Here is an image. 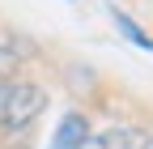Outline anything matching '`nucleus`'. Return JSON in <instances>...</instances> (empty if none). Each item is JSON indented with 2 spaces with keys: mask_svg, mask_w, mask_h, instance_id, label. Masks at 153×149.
<instances>
[{
  "mask_svg": "<svg viewBox=\"0 0 153 149\" xmlns=\"http://www.w3.org/2000/svg\"><path fill=\"white\" fill-rule=\"evenodd\" d=\"M47 107V94L34 81H4L0 85V132H22L30 128Z\"/></svg>",
  "mask_w": 153,
  "mask_h": 149,
  "instance_id": "obj_1",
  "label": "nucleus"
},
{
  "mask_svg": "<svg viewBox=\"0 0 153 149\" xmlns=\"http://www.w3.org/2000/svg\"><path fill=\"white\" fill-rule=\"evenodd\" d=\"M81 149H149V132H140V128H106V132H89V141Z\"/></svg>",
  "mask_w": 153,
  "mask_h": 149,
  "instance_id": "obj_2",
  "label": "nucleus"
},
{
  "mask_svg": "<svg viewBox=\"0 0 153 149\" xmlns=\"http://www.w3.org/2000/svg\"><path fill=\"white\" fill-rule=\"evenodd\" d=\"M85 141H89V119L81 111H68V115L55 124V136H51L47 149H81Z\"/></svg>",
  "mask_w": 153,
  "mask_h": 149,
  "instance_id": "obj_3",
  "label": "nucleus"
},
{
  "mask_svg": "<svg viewBox=\"0 0 153 149\" xmlns=\"http://www.w3.org/2000/svg\"><path fill=\"white\" fill-rule=\"evenodd\" d=\"M106 13H111V22H115V30H119V34H123L128 43H136V47H145V51H153V39H149V34H145V30H140L136 22H132V17H128V13H123L119 4H111Z\"/></svg>",
  "mask_w": 153,
  "mask_h": 149,
  "instance_id": "obj_4",
  "label": "nucleus"
},
{
  "mask_svg": "<svg viewBox=\"0 0 153 149\" xmlns=\"http://www.w3.org/2000/svg\"><path fill=\"white\" fill-rule=\"evenodd\" d=\"M0 85H4V77H0Z\"/></svg>",
  "mask_w": 153,
  "mask_h": 149,
  "instance_id": "obj_5",
  "label": "nucleus"
}]
</instances>
